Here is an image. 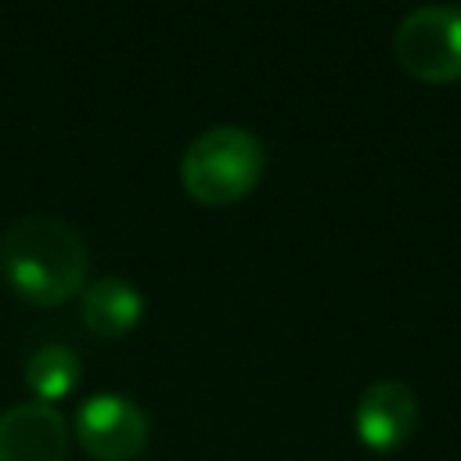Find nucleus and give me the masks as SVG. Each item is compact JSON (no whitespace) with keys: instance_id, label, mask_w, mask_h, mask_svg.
<instances>
[{"instance_id":"obj_1","label":"nucleus","mask_w":461,"mask_h":461,"mask_svg":"<svg viewBox=\"0 0 461 461\" xmlns=\"http://www.w3.org/2000/svg\"><path fill=\"white\" fill-rule=\"evenodd\" d=\"M7 281L36 306H58L86 288L90 252L79 230L58 216H22L0 241Z\"/></svg>"},{"instance_id":"obj_2","label":"nucleus","mask_w":461,"mask_h":461,"mask_svg":"<svg viewBox=\"0 0 461 461\" xmlns=\"http://www.w3.org/2000/svg\"><path fill=\"white\" fill-rule=\"evenodd\" d=\"M267 155L252 130L212 126L198 133L180 158V184L202 205H230L245 198L263 176Z\"/></svg>"},{"instance_id":"obj_3","label":"nucleus","mask_w":461,"mask_h":461,"mask_svg":"<svg viewBox=\"0 0 461 461\" xmlns=\"http://www.w3.org/2000/svg\"><path fill=\"white\" fill-rule=\"evenodd\" d=\"M400 65L425 83H450L461 76V7L425 4L403 14L393 32Z\"/></svg>"},{"instance_id":"obj_4","label":"nucleus","mask_w":461,"mask_h":461,"mask_svg":"<svg viewBox=\"0 0 461 461\" xmlns=\"http://www.w3.org/2000/svg\"><path fill=\"white\" fill-rule=\"evenodd\" d=\"M79 447L97 461H130L148 443V414L119 393H97L72 418Z\"/></svg>"},{"instance_id":"obj_5","label":"nucleus","mask_w":461,"mask_h":461,"mask_svg":"<svg viewBox=\"0 0 461 461\" xmlns=\"http://www.w3.org/2000/svg\"><path fill=\"white\" fill-rule=\"evenodd\" d=\"M68 421L54 403L29 400L0 414V461H65Z\"/></svg>"},{"instance_id":"obj_6","label":"nucleus","mask_w":461,"mask_h":461,"mask_svg":"<svg viewBox=\"0 0 461 461\" xmlns=\"http://www.w3.org/2000/svg\"><path fill=\"white\" fill-rule=\"evenodd\" d=\"M418 425V396L411 385L396 378H378L371 382L357 407H353V429L357 439L371 450H393L400 447Z\"/></svg>"},{"instance_id":"obj_7","label":"nucleus","mask_w":461,"mask_h":461,"mask_svg":"<svg viewBox=\"0 0 461 461\" xmlns=\"http://www.w3.org/2000/svg\"><path fill=\"white\" fill-rule=\"evenodd\" d=\"M79 313L94 335L115 339V335H126L140 321L144 299H140L137 285H130L126 277H97L83 288Z\"/></svg>"},{"instance_id":"obj_8","label":"nucleus","mask_w":461,"mask_h":461,"mask_svg":"<svg viewBox=\"0 0 461 461\" xmlns=\"http://www.w3.org/2000/svg\"><path fill=\"white\" fill-rule=\"evenodd\" d=\"M79 382V357L61 346V342H47L40 349L29 353L25 360V385L36 393V400L54 403L61 396H68Z\"/></svg>"}]
</instances>
